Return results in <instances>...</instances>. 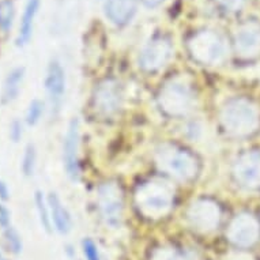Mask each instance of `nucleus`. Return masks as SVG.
Instances as JSON below:
<instances>
[{
  "label": "nucleus",
  "instance_id": "obj_25",
  "mask_svg": "<svg viewBox=\"0 0 260 260\" xmlns=\"http://www.w3.org/2000/svg\"><path fill=\"white\" fill-rule=\"evenodd\" d=\"M82 249L86 260H101L99 247L91 239H85L82 241Z\"/></svg>",
  "mask_w": 260,
  "mask_h": 260
},
{
  "label": "nucleus",
  "instance_id": "obj_18",
  "mask_svg": "<svg viewBox=\"0 0 260 260\" xmlns=\"http://www.w3.org/2000/svg\"><path fill=\"white\" fill-rule=\"evenodd\" d=\"M23 79H25V69L23 67H17L7 74L5 83H3L2 103L9 104L18 99V95L21 93Z\"/></svg>",
  "mask_w": 260,
  "mask_h": 260
},
{
  "label": "nucleus",
  "instance_id": "obj_2",
  "mask_svg": "<svg viewBox=\"0 0 260 260\" xmlns=\"http://www.w3.org/2000/svg\"><path fill=\"white\" fill-rule=\"evenodd\" d=\"M155 164L162 173L177 181H191L198 176L199 165L193 154L179 146L161 145L155 150Z\"/></svg>",
  "mask_w": 260,
  "mask_h": 260
},
{
  "label": "nucleus",
  "instance_id": "obj_7",
  "mask_svg": "<svg viewBox=\"0 0 260 260\" xmlns=\"http://www.w3.org/2000/svg\"><path fill=\"white\" fill-rule=\"evenodd\" d=\"M173 56V47L167 37H154L142 48L138 56L139 69L145 73L153 74L162 70Z\"/></svg>",
  "mask_w": 260,
  "mask_h": 260
},
{
  "label": "nucleus",
  "instance_id": "obj_1",
  "mask_svg": "<svg viewBox=\"0 0 260 260\" xmlns=\"http://www.w3.org/2000/svg\"><path fill=\"white\" fill-rule=\"evenodd\" d=\"M135 205L145 217L158 219L171 213L175 203V189L159 179L142 183L135 191Z\"/></svg>",
  "mask_w": 260,
  "mask_h": 260
},
{
  "label": "nucleus",
  "instance_id": "obj_3",
  "mask_svg": "<svg viewBox=\"0 0 260 260\" xmlns=\"http://www.w3.org/2000/svg\"><path fill=\"white\" fill-rule=\"evenodd\" d=\"M219 120L223 129L233 137H248L255 133L260 124L257 108L244 99L228 101L221 109Z\"/></svg>",
  "mask_w": 260,
  "mask_h": 260
},
{
  "label": "nucleus",
  "instance_id": "obj_14",
  "mask_svg": "<svg viewBox=\"0 0 260 260\" xmlns=\"http://www.w3.org/2000/svg\"><path fill=\"white\" fill-rule=\"evenodd\" d=\"M236 51L244 57H253L260 53V26L245 23L235 36Z\"/></svg>",
  "mask_w": 260,
  "mask_h": 260
},
{
  "label": "nucleus",
  "instance_id": "obj_30",
  "mask_svg": "<svg viewBox=\"0 0 260 260\" xmlns=\"http://www.w3.org/2000/svg\"><path fill=\"white\" fill-rule=\"evenodd\" d=\"M10 197H11V192H10L9 185H7L6 181L0 180V201L7 202L10 199Z\"/></svg>",
  "mask_w": 260,
  "mask_h": 260
},
{
  "label": "nucleus",
  "instance_id": "obj_26",
  "mask_svg": "<svg viewBox=\"0 0 260 260\" xmlns=\"http://www.w3.org/2000/svg\"><path fill=\"white\" fill-rule=\"evenodd\" d=\"M215 3L226 13H237L245 6L247 0H215Z\"/></svg>",
  "mask_w": 260,
  "mask_h": 260
},
{
  "label": "nucleus",
  "instance_id": "obj_19",
  "mask_svg": "<svg viewBox=\"0 0 260 260\" xmlns=\"http://www.w3.org/2000/svg\"><path fill=\"white\" fill-rule=\"evenodd\" d=\"M35 203L36 209H37V214H39L40 223L43 226V229L47 232L48 235H51L53 231V225H52L51 218V210H49V205H48V199L45 198L43 191H36L35 193Z\"/></svg>",
  "mask_w": 260,
  "mask_h": 260
},
{
  "label": "nucleus",
  "instance_id": "obj_5",
  "mask_svg": "<svg viewBox=\"0 0 260 260\" xmlns=\"http://www.w3.org/2000/svg\"><path fill=\"white\" fill-rule=\"evenodd\" d=\"M188 51L192 59L203 66H219L228 56V44L215 30H199L188 40Z\"/></svg>",
  "mask_w": 260,
  "mask_h": 260
},
{
  "label": "nucleus",
  "instance_id": "obj_21",
  "mask_svg": "<svg viewBox=\"0 0 260 260\" xmlns=\"http://www.w3.org/2000/svg\"><path fill=\"white\" fill-rule=\"evenodd\" d=\"M15 18V5L13 0H0V30L9 31Z\"/></svg>",
  "mask_w": 260,
  "mask_h": 260
},
{
  "label": "nucleus",
  "instance_id": "obj_24",
  "mask_svg": "<svg viewBox=\"0 0 260 260\" xmlns=\"http://www.w3.org/2000/svg\"><path fill=\"white\" fill-rule=\"evenodd\" d=\"M3 241H5V247L9 249L11 253L18 255L22 252V239L19 233H18L14 228L9 226L6 228L5 235H3Z\"/></svg>",
  "mask_w": 260,
  "mask_h": 260
},
{
  "label": "nucleus",
  "instance_id": "obj_28",
  "mask_svg": "<svg viewBox=\"0 0 260 260\" xmlns=\"http://www.w3.org/2000/svg\"><path fill=\"white\" fill-rule=\"evenodd\" d=\"M185 134H187V137L192 141H195L198 138L201 137L202 134V127L198 123H191L187 125V129H185Z\"/></svg>",
  "mask_w": 260,
  "mask_h": 260
},
{
  "label": "nucleus",
  "instance_id": "obj_12",
  "mask_svg": "<svg viewBox=\"0 0 260 260\" xmlns=\"http://www.w3.org/2000/svg\"><path fill=\"white\" fill-rule=\"evenodd\" d=\"M233 175L237 183L249 189L260 188V154L245 153L233 165Z\"/></svg>",
  "mask_w": 260,
  "mask_h": 260
},
{
  "label": "nucleus",
  "instance_id": "obj_17",
  "mask_svg": "<svg viewBox=\"0 0 260 260\" xmlns=\"http://www.w3.org/2000/svg\"><path fill=\"white\" fill-rule=\"evenodd\" d=\"M41 0H26L25 9L22 14L21 23H19V33L17 37V45L23 47L29 43L33 35V27H35V19L39 14Z\"/></svg>",
  "mask_w": 260,
  "mask_h": 260
},
{
  "label": "nucleus",
  "instance_id": "obj_8",
  "mask_svg": "<svg viewBox=\"0 0 260 260\" xmlns=\"http://www.w3.org/2000/svg\"><path fill=\"white\" fill-rule=\"evenodd\" d=\"M187 219L193 231L210 233L217 229L221 222V209L211 199H198L188 207Z\"/></svg>",
  "mask_w": 260,
  "mask_h": 260
},
{
  "label": "nucleus",
  "instance_id": "obj_16",
  "mask_svg": "<svg viewBox=\"0 0 260 260\" xmlns=\"http://www.w3.org/2000/svg\"><path fill=\"white\" fill-rule=\"evenodd\" d=\"M49 210H51L52 225L59 232L60 235H69L73 231V217L70 214L69 209L63 205V202L57 197V193L51 192L47 197Z\"/></svg>",
  "mask_w": 260,
  "mask_h": 260
},
{
  "label": "nucleus",
  "instance_id": "obj_29",
  "mask_svg": "<svg viewBox=\"0 0 260 260\" xmlns=\"http://www.w3.org/2000/svg\"><path fill=\"white\" fill-rule=\"evenodd\" d=\"M10 219H11V215H10L9 209L5 205L0 203V226L2 228H9Z\"/></svg>",
  "mask_w": 260,
  "mask_h": 260
},
{
  "label": "nucleus",
  "instance_id": "obj_13",
  "mask_svg": "<svg viewBox=\"0 0 260 260\" xmlns=\"http://www.w3.org/2000/svg\"><path fill=\"white\" fill-rule=\"evenodd\" d=\"M45 90H47L48 99L52 105V109H59L61 103H63L64 94H66V71L59 60H52L48 64L47 75H45Z\"/></svg>",
  "mask_w": 260,
  "mask_h": 260
},
{
  "label": "nucleus",
  "instance_id": "obj_11",
  "mask_svg": "<svg viewBox=\"0 0 260 260\" xmlns=\"http://www.w3.org/2000/svg\"><path fill=\"white\" fill-rule=\"evenodd\" d=\"M260 223L252 214L241 213L231 222L226 237L239 248L252 247L259 240Z\"/></svg>",
  "mask_w": 260,
  "mask_h": 260
},
{
  "label": "nucleus",
  "instance_id": "obj_22",
  "mask_svg": "<svg viewBox=\"0 0 260 260\" xmlns=\"http://www.w3.org/2000/svg\"><path fill=\"white\" fill-rule=\"evenodd\" d=\"M44 112H45V104L41 100H31L29 107L26 109L25 121L30 127H35L36 124L40 123V120L43 119Z\"/></svg>",
  "mask_w": 260,
  "mask_h": 260
},
{
  "label": "nucleus",
  "instance_id": "obj_20",
  "mask_svg": "<svg viewBox=\"0 0 260 260\" xmlns=\"http://www.w3.org/2000/svg\"><path fill=\"white\" fill-rule=\"evenodd\" d=\"M37 167V149L33 143H27L22 155L21 171L25 177H31L35 175Z\"/></svg>",
  "mask_w": 260,
  "mask_h": 260
},
{
  "label": "nucleus",
  "instance_id": "obj_4",
  "mask_svg": "<svg viewBox=\"0 0 260 260\" xmlns=\"http://www.w3.org/2000/svg\"><path fill=\"white\" fill-rule=\"evenodd\" d=\"M158 105L169 117H185L197 105L195 90L184 78H173L158 93Z\"/></svg>",
  "mask_w": 260,
  "mask_h": 260
},
{
  "label": "nucleus",
  "instance_id": "obj_10",
  "mask_svg": "<svg viewBox=\"0 0 260 260\" xmlns=\"http://www.w3.org/2000/svg\"><path fill=\"white\" fill-rule=\"evenodd\" d=\"M123 87L116 79H105L94 90L93 105L100 115H116L123 107Z\"/></svg>",
  "mask_w": 260,
  "mask_h": 260
},
{
  "label": "nucleus",
  "instance_id": "obj_27",
  "mask_svg": "<svg viewBox=\"0 0 260 260\" xmlns=\"http://www.w3.org/2000/svg\"><path fill=\"white\" fill-rule=\"evenodd\" d=\"M9 137L14 143H18L22 139V137H23V124L19 120H14L13 123L10 124Z\"/></svg>",
  "mask_w": 260,
  "mask_h": 260
},
{
  "label": "nucleus",
  "instance_id": "obj_9",
  "mask_svg": "<svg viewBox=\"0 0 260 260\" xmlns=\"http://www.w3.org/2000/svg\"><path fill=\"white\" fill-rule=\"evenodd\" d=\"M79 142H81V125H79V120L74 117L67 127V133L63 142V167L66 175L73 183H79L81 180Z\"/></svg>",
  "mask_w": 260,
  "mask_h": 260
},
{
  "label": "nucleus",
  "instance_id": "obj_15",
  "mask_svg": "<svg viewBox=\"0 0 260 260\" xmlns=\"http://www.w3.org/2000/svg\"><path fill=\"white\" fill-rule=\"evenodd\" d=\"M141 0H107L104 6L105 17L116 26H124L133 21Z\"/></svg>",
  "mask_w": 260,
  "mask_h": 260
},
{
  "label": "nucleus",
  "instance_id": "obj_31",
  "mask_svg": "<svg viewBox=\"0 0 260 260\" xmlns=\"http://www.w3.org/2000/svg\"><path fill=\"white\" fill-rule=\"evenodd\" d=\"M143 2V5L147 7V9H155L159 5L164 3V0H142Z\"/></svg>",
  "mask_w": 260,
  "mask_h": 260
},
{
  "label": "nucleus",
  "instance_id": "obj_6",
  "mask_svg": "<svg viewBox=\"0 0 260 260\" xmlns=\"http://www.w3.org/2000/svg\"><path fill=\"white\" fill-rule=\"evenodd\" d=\"M97 206L104 222L112 229H119L123 223V192L119 184L107 181L97 188Z\"/></svg>",
  "mask_w": 260,
  "mask_h": 260
},
{
  "label": "nucleus",
  "instance_id": "obj_23",
  "mask_svg": "<svg viewBox=\"0 0 260 260\" xmlns=\"http://www.w3.org/2000/svg\"><path fill=\"white\" fill-rule=\"evenodd\" d=\"M150 260H189V257L177 248L161 247L151 253Z\"/></svg>",
  "mask_w": 260,
  "mask_h": 260
}]
</instances>
